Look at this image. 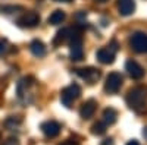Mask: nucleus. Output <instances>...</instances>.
Masks as SVG:
<instances>
[{
    "instance_id": "nucleus-1",
    "label": "nucleus",
    "mask_w": 147,
    "mask_h": 145,
    "mask_svg": "<svg viewBox=\"0 0 147 145\" xmlns=\"http://www.w3.org/2000/svg\"><path fill=\"white\" fill-rule=\"evenodd\" d=\"M127 104L134 112H143L147 106V88L136 87L128 91L127 94Z\"/></svg>"
},
{
    "instance_id": "nucleus-2",
    "label": "nucleus",
    "mask_w": 147,
    "mask_h": 145,
    "mask_svg": "<svg viewBox=\"0 0 147 145\" xmlns=\"http://www.w3.org/2000/svg\"><path fill=\"white\" fill-rule=\"evenodd\" d=\"M69 48H71V59L74 62H80L84 57V50H82V37L77 29H69Z\"/></svg>"
},
{
    "instance_id": "nucleus-3",
    "label": "nucleus",
    "mask_w": 147,
    "mask_h": 145,
    "mask_svg": "<svg viewBox=\"0 0 147 145\" xmlns=\"http://www.w3.org/2000/svg\"><path fill=\"white\" fill-rule=\"evenodd\" d=\"M81 95V88L78 84H71V85L65 87L60 92V101L65 107H71L74 101H77Z\"/></svg>"
},
{
    "instance_id": "nucleus-4",
    "label": "nucleus",
    "mask_w": 147,
    "mask_h": 145,
    "mask_svg": "<svg viewBox=\"0 0 147 145\" xmlns=\"http://www.w3.org/2000/svg\"><path fill=\"white\" fill-rule=\"evenodd\" d=\"M122 82H124V76L119 72H110L105 82V91L107 94H116L122 87Z\"/></svg>"
},
{
    "instance_id": "nucleus-5",
    "label": "nucleus",
    "mask_w": 147,
    "mask_h": 145,
    "mask_svg": "<svg viewBox=\"0 0 147 145\" xmlns=\"http://www.w3.org/2000/svg\"><path fill=\"white\" fill-rule=\"evenodd\" d=\"M129 45L136 53H147V34L134 32L129 38Z\"/></svg>"
},
{
    "instance_id": "nucleus-6",
    "label": "nucleus",
    "mask_w": 147,
    "mask_h": 145,
    "mask_svg": "<svg viewBox=\"0 0 147 145\" xmlns=\"http://www.w3.org/2000/svg\"><path fill=\"white\" fill-rule=\"evenodd\" d=\"M16 23L22 28H34L40 23V15L34 10H30V12H25L22 16L18 18Z\"/></svg>"
},
{
    "instance_id": "nucleus-7",
    "label": "nucleus",
    "mask_w": 147,
    "mask_h": 145,
    "mask_svg": "<svg viewBox=\"0 0 147 145\" xmlns=\"http://www.w3.org/2000/svg\"><path fill=\"white\" fill-rule=\"evenodd\" d=\"M77 75L84 79L87 84H90V85H93V84H96L97 81L100 79V70L96 69V67H81V69H77Z\"/></svg>"
},
{
    "instance_id": "nucleus-8",
    "label": "nucleus",
    "mask_w": 147,
    "mask_h": 145,
    "mask_svg": "<svg viewBox=\"0 0 147 145\" xmlns=\"http://www.w3.org/2000/svg\"><path fill=\"white\" fill-rule=\"evenodd\" d=\"M115 54H116V47L107 45V47L100 48V50L96 53V57L100 63L110 65V63H113V60H115Z\"/></svg>"
},
{
    "instance_id": "nucleus-9",
    "label": "nucleus",
    "mask_w": 147,
    "mask_h": 145,
    "mask_svg": "<svg viewBox=\"0 0 147 145\" xmlns=\"http://www.w3.org/2000/svg\"><path fill=\"white\" fill-rule=\"evenodd\" d=\"M41 132L47 138H56L60 134V125L55 120H47V122L41 123Z\"/></svg>"
},
{
    "instance_id": "nucleus-10",
    "label": "nucleus",
    "mask_w": 147,
    "mask_h": 145,
    "mask_svg": "<svg viewBox=\"0 0 147 145\" xmlns=\"http://www.w3.org/2000/svg\"><path fill=\"white\" fill-rule=\"evenodd\" d=\"M125 69L128 72V75L132 78V79H141L144 76V69L141 65H138L136 60H128L127 65H125Z\"/></svg>"
},
{
    "instance_id": "nucleus-11",
    "label": "nucleus",
    "mask_w": 147,
    "mask_h": 145,
    "mask_svg": "<svg viewBox=\"0 0 147 145\" xmlns=\"http://www.w3.org/2000/svg\"><path fill=\"white\" fill-rule=\"evenodd\" d=\"M96 108H97V103L96 100H87L85 103H82L81 108H80V116L84 119V120H87V119H91L96 113Z\"/></svg>"
},
{
    "instance_id": "nucleus-12",
    "label": "nucleus",
    "mask_w": 147,
    "mask_h": 145,
    "mask_svg": "<svg viewBox=\"0 0 147 145\" xmlns=\"http://www.w3.org/2000/svg\"><path fill=\"white\" fill-rule=\"evenodd\" d=\"M118 10L122 16H129L136 10V2L134 0H118Z\"/></svg>"
},
{
    "instance_id": "nucleus-13",
    "label": "nucleus",
    "mask_w": 147,
    "mask_h": 145,
    "mask_svg": "<svg viewBox=\"0 0 147 145\" xmlns=\"http://www.w3.org/2000/svg\"><path fill=\"white\" fill-rule=\"evenodd\" d=\"M30 50H31V53H32L35 57H44L46 53H47V48H46L44 43L40 41V40H34V41H31V44H30Z\"/></svg>"
},
{
    "instance_id": "nucleus-14",
    "label": "nucleus",
    "mask_w": 147,
    "mask_h": 145,
    "mask_svg": "<svg viewBox=\"0 0 147 145\" xmlns=\"http://www.w3.org/2000/svg\"><path fill=\"white\" fill-rule=\"evenodd\" d=\"M66 19V13L63 10H60V9H57V10H55L53 13L49 16V19H47V22L50 23V25H59V23H62L63 21Z\"/></svg>"
},
{
    "instance_id": "nucleus-15",
    "label": "nucleus",
    "mask_w": 147,
    "mask_h": 145,
    "mask_svg": "<svg viewBox=\"0 0 147 145\" xmlns=\"http://www.w3.org/2000/svg\"><path fill=\"white\" fill-rule=\"evenodd\" d=\"M116 117H118V113L112 107H107L106 110L103 112V122L106 125H113L116 122Z\"/></svg>"
},
{
    "instance_id": "nucleus-16",
    "label": "nucleus",
    "mask_w": 147,
    "mask_h": 145,
    "mask_svg": "<svg viewBox=\"0 0 147 145\" xmlns=\"http://www.w3.org/2000/svg\"><path fill=\"white\" fill-rule=\"evenodd\" d=\"M69 29H71V28H63V29H60V31L56 34V37H55V40H53V44L57 45V44H60V43L66 41L68 37H69Z\"/></svg>"
},
{
    "instance_id": "nucleus-17",
    "label": "nucleus",
    "mask_w": 147,
    "mask_h": 145,
    "mask_svg": "<svg viewBox=\"0 0 147 145\" xmlns=\"http://www.w3.org/2000/svg\"><path fill=\"white\" fill-rule=\"evenodd\" d=\"M106 123L105 122H97V123H94L93 126H91V132L94 135H103L105 132H106Z\"/></svg>"
},
{
    "instance_id": "nucleus-18",
    "label": "nucleus",
    "mask_w": 147,
    "mask_h": 145,
    "mask_svg": "<svg viewBox=\"0 0 147 145\" xmlns=\"http://www.w3.org/2000/svg\"><path fill=\"white\" fill-rule=\"evenodd\" d=\"M2 145H21V142H19V139L18 138H15V136H10V138H7Z\"/></svg>"
},
{
    "instance_id": "nucleus-19",
    "label": "nucleus",
    "mask_w": 147,
    "mask_h": 145,
    "mask_svg": "<svg viewBox=\"0 0 147 145\" xmlns=\"http://www.w3.org/2000/svg\"><path fill=\"white\" fill-rule=\"evenodd\" d=\"M7 51V41L6 40H0V54H3Z\"/></svg>"
},
{
    "instance_id": "nucleus-20",
    "label": "nucleus",
    "mask_w": 147,
    "mask_h": 145,
    "mask_svg": "<svg viewBox=\"0 0 147 145\" xmlns=\"http://www.w3.org/2000/svg\"><path fill=\"white\" fill-rule=\"evenodd\" d=\"M60 145H78V142H75V141H71V139H68V141L62 142Z\"/></svg>"
},
{
    "instance_id": "nucleus-21",
    "label": "nucleus",
    "mask_w": 147,
    "mask_h": 145,
    "mask_svg": "<svg viewBox=\"0 0 147 145\" xmlns=\"http://www.w3.org/2000/svg\"><path fill=\"white\" fill-rule=\"evenodd\" d=\"M105 141L106 142H102V145H113V142H112V139H110V138L109 139H105Z\"/></svg>"
},
{
    "instance_id": "nucleus-22",
    "label": "nucleus",
    "mask_w": 147,
    "mask_h": 145,
    "mask_svg": "<svg viewBox=\"0 0 147 145\" xmlns=\"http://www.w3.org/2000/svg\"><path fill=\"white\" fill-rule=\"evenodd\" d=\"M127 145H140V144H138V142H137L136 139H132V141H129V142H128Z\"/></svg>"
},
{
    "instance_id": "nucleus-23",
    "label": "nucleus",
    "mask_w": 147,
    "mask_h": 145,
    "mask_svg": "<svg viewBox=\"0 0 147 145\" xmlns=\"http://www.w3.org/2000/svg\"><path fill=\"white\" fill-rule=\"evenodd\" d=\"M143 135H144V138L147 139V128H144V129H143Z\"/></svg>"
},
{
    "instance_id": "nucleus-24",
    "label": "nucleus",
    "mask_w": 147,
    "mask_h": 145,
    "mask_svg": "<svg viewBox=\"0 0 147 145\" xmlns=\"http://www.w3.org/2000/svg\"><path fill=\"white\" fill-rule=\"evenodd\" d=\"M56 2H62V3H69L71 0H56Z\"/></svg>"
},
{
    "instance_id": "nucleus-25",
    "label": "nucleus",
    "mask_w": 147,
    "mask_h": 145,
    "mask_svg": "<svg viewBox=\"0 0 147 145\" xmlns=\"http://www.w3.org/2000/svg\"><path fill=\"white\" fill-rule=\"evenodd\" d=\"M97 2H106V0H97Z\"/></svg>"
},
{
    "instance_id": "nucleus-26",
    "label": "nucleus",
    "mask_w": 147,
    "mask_h": 145,
    "mask_svg": "<svg viewBox=\"0 0 147 145\" xmlns=\"http://www.w3.org/2000/svg\"><path fill=\"white\" fill-rule=\"evenodd\" d=\"M0 136H2V135H0Z\"/></svg>"
}]
</instances>
